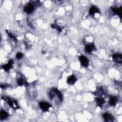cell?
Segmentation results:
<instances>
[{
  "instance_id": "obj_1",
  "label": "cell",
  "mask_w": 122,
  "mask_h": 122,
  "mask_svg": "<svg viewBox=\"0 0 122 122\" xmlns=\"http://www.w3.org/2000/svg\"><path fill=\"white\" fill-rule=\"evenodd\" d=\"M79 60L81 64L83 67H87L89 65V60L84 55H81L79 57Z\"/></svg>"
},
{
  "instance_id": "obj_2",
  "label": "cell",
  "mask_w": 122,
  "mask_h": 122,
  "mask_svg": "<svg viewBox=\"0 0 122 122\" xmlns=\"http://www.w3.org/2000/svg\"><path fill=\"white\" fill-rule=\"evenodd\" d=\"M39 106L41 109L43 111H47L49 110L51 105L48 102H41L39 103Z\"/></svg>"
},
{
  "instance_id": "obj_3",
  "label": "cell",
  "mask_w": 122,
  "mask_h": 122,
  "mask_svg": "<svg viewBox=\"0 0 122 122\" xmlns=\"http://www.w3.org/2000/svg\"><path fill=\"white\" fill-rule=\"evenodd\" d=\"M34 10V5L32 3H30L24 7V11L27 13H31Z\"/></svg>"
},
{
  "instance_id": "obj_4",
  "label": "cell",
  "mask_w": 122,
  "mask_h": 122,
  "mask_svg": "<svg viewBox=\"0 0 122 122\" xmlns=\"http://www.w3.org/2000/svg\"><path fill=\"white\" fill-rule=\"evenodd\" d=\"M113 60L116 62L121 64L122 61V56L120 54H114L112 56Z\"/></svg>"
},
{
  "instance_id": "obj_5",
  "label": "cell",
  "mask_w": 122,
  "mask_h": 122,
  "mask_svg": "<svg viewBox=\"0 0 122 122\" xmlns=\"http://www.w3.org/2000/svg\"><path fill=\"white\" fill-rule=\"evenodd\" d=\"M13 63V61L12 60H10L9 61V62L7 64L3 65L2 66V68L5 71H9L10 69V68L12 67Z\"/></svg>"
},
{
  "instance_id": "obj_6",
  "label": "cell",
  "mask_w": 122,
  "mask_h": 122,
  "mask_svg": "<svg viewBox=\"0 0 122 122\" xmlns=\"http://www.w3.org/2000/svg\"><path fill=\"white\" fill-rule=\"evenodd\" d=\"M6 100L7 101L8 103L9 104V105L10 106L12 107V108H14L15 109H18L19 108V106L18 104V103L16 102V101H13V100H10V99H8V98Z\"/></svg>"
},
{
  "instance_id": "obj_7",
  "label": "cell",
  "mask_w": 122,
  "mask_h": 122,
  "mask_svg": "<svg viewBox=\"0 0 122 122\" xmlns=\"http://www.w3.org/2000/svg\"><path fill=\"white\" fill-rule=\"evenodd\" d=\"M103 117L104 120L106 122H112L113 120V117L112 115L108 112L104 113L103 114Z\"/></svg>"
},
{
  "instance_id": "obj_8",
  "label": "cell",
  "mask_w": 122,
  "mask_h": 122,
  "mask_svg": "<svg viewBox=\"0 0 122 122\" xmlns=\"http://www.w3.org/2000/svg\"><path fill=\"white\" fill-rule=\"evenodd\" d=\"M99 9L95 6H92L89 10V14L91 15H93L96 13H99Z\"/></svg>"
},
{
  "instance_id": "obj_9",
  "label": "cell",
  "mask_w": 122,
  "mask_h": 122,
  "mask_svg": "<svg viewBox=\"0 0 122 122\" xmlns=\"http://www.w3.org/2000/svg\"><path fill=\"white\" fill-rule=\"evenodd\" d=\"M95 49L94 45L93 43H90L85 46V51L86 52L90 53L93 51V50Z\"/></svg>"
},
{
  "instance_id": "obj_10",
  "label": "cell",
  "mask_w": 122,
  "mask_h": 122,
  "mask_svg": "<svg viewBox=\"0 0 122 122\" xmlns=\"http://www.w3.org/2000/svg\"><path fill=\"white\" fill-rule=\"evenodd\" d=\"M76 81H77V79H76V77L74 75H72L70 76L68 78V79L67 80V82L69 84L72 85L75 83V82Z\"/></svg>"
},
{
  "instance_id": "obj_11",
  "label": "cell",
  "mask_w": 122,
  "mask_h": 122,
  "mask_svg": "<svg viewBox=\"0 0 122 122\" xmlns=\"http://www.w3.org/2000/svg\"><path fill=\"white\" fill-rule=\"evenodd\" d=\"M96 102L98 106L102 107L105 102V100L102 98L97 97L96 98Z\"/></svg>"
},
{
  "instance_id": "obj_12",
  "label": "cell",
  "mask_w": 122,
  "mask_h": 122,
  "mask_svg": "<svg viewBox=\"0 0 122 122\" xmlns=\"http://www.w3.org/2000/svg\"><path fill=\"white\" fill-rule=\"evenodd\" d=\"M9 116V114L8 113L6 112L5 110H2L0 111V119L2 120H5V119L7 118Z\"/></svg>"
},
{
  "instance_id": "obj_13",
  "label": "cell",
  "mask_w": 122,
  "mask_h": 122,
  "mask_svg": "<svg viewBox=\"0 0 122 122\" xmlns=\"http://www.w3.org/2000/svg\"><path fill=\"white\" fill-rule=\"evenodd\" d=\"M112 10V11L113 12H114V13L118 15L119 16H120L121 17L122 16V7H120V8H112L111 9Z\"/></svg>"
},
{
  "instance_id": "obj_14",
  "label": "cell",
  "mask_w": 122,
  "mask_h": 122,
  "mask_svg": "<svg viewBox=\"0 0 122 122\" xmlns=\"http://www.w3.org/2000/svg\"><path fill=\"white\" fill-rule=\"evenodd\" d=\"M52 91L54 92V94H56L58 96V98H59V99L60 100H62V99H63L62 95L61 92L59 90H58L56 88H53V89H52Z\"/></svg>"
},
{
  "instance_id": "obj_15",
  "label": "cell",
  "mask_w": 122,
  "mask_h": 122,
  "mask_svg": "<svg viewBox=\"0 0 122 122\" xmlns=\"http://www.w3.org/2000/svg\"><path fill=\"white\" fill-rule=\"evenodd\" d=\"M117 101V98L116 97L112 96L110 98V99L109 101V103L110 105L114 106V105H115V104L116 103Z\"/></svg>"
},
{
  "instance_id": "obj_16",
  "label": "cell",
  "mask_w": 122,
  "mask_h": 122,
  "mask_svg": "<svg viewBox=\"0 0 122 122\" xmlns=\"http://www.w3.org/2000/svg\"><path fill=\"white\" fill-rule=\"evenodd\" d=\"M6 31H7V34L9 35V36L11 38V39H12L13 41H17V39H16V37L15 36H14V35H13V34H12V33H11L10 32H9L7 30H6Z\"/></svg>"
},
{
  "instance_id": "obj_17",
  "label": "cell",
  "mask_w": 122,
  "mask_h": 122,
  "mask_svg": "<svg viewBox=\"0 0 122 122\" xmlns=\"http://www.w3.org/2000/svg\"><path fill=\"white\" fill-rule=\"evenodd\" d=\"M17 83H18V84L19 85V86H22L24 84V80L22 78H19L17 80Z\"/></svg>"
},
{
  "instance_id": "obj_18",
  "label": "cell",
  "mask_w": 122,
  "mask_h": 122,
  "mask_svg": "<svg viewBox=\"0 0 122 122\" xmlns=\"http://www.w3.org/2000/svg\"><path fill=\"white\" fill-rule=\"evenodd\" d=\"M23 56V54L21 52H18L16 55V57L17 59H21Z\"/></svg>"
},
{
  "instance_id": "obj_19",
  "label": "cell",
  "mask_w": 122,
  "mask_h": 122,
  "mask_svg": "<svg viewBox=\"0 0 122 122\" xmlns=\"http://www.w3.org/2000/svg\"><path fill=\"white\" fill-rule=\"evenodd\" d=\"M7 87H8V85H7V84H1L0 85V87L2 89H5V88H7Z\"/></svg>"
}]
</instances>
